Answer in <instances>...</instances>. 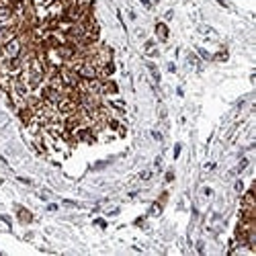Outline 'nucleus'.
Returning a JSON list of instances; mask_svg holds the SVG:
<instances>
[{"label":"nucleus","instance_id":"1","mask_svg":"<svg viewBox=\"0 0 256 256\" xmlns=\"http://www.w3.org/2000/svg\"><path fill=\"white\" fill-rule=\"evenodd\" d=\"M23 51V41L19 37H13L8 43L2 45V57H19Z\"/></svg>","mask_w":256,"mask_h":256},{"label":"nucleus","instance_id":"2","mask_svg":"<svg viewBox=\"0 0 256 256\" xmlns=\"http://www.w3.org/2000/svg\"><path fill=\"white\" fill-rule=\"evenodd\" d=\"M74 137L82 139V141H94V133H92V129H88V127H78L76 133H74Z\"/></svg>","mask_w":256,"mask_h":256},{"label":"nucleus","instance_id":"3","mask_svg":"<svg viewBox=\"0 0 256 256\" xmlns=\"http://www.w3.org/2000/svg\"><path fill=\"white\" fill-rule=\"evenodd\" d=\"M156 35H158L162 41H166V39H168V27L164 25V23H158V25H156Z\"/></svg>","mask_w":256,"mask_h":256},{"label":"nucleus","instance_id":"4","mask_svg":"<svg viewBox=\"0 0 256 256\" xmlns=\"http://www.w3.org/2000/svg\"><path fill=\"white\" fill-rule=\"evenodd\" d=\"M103 92L115 94V92H117V84H115V82H103Z\"/></svg>","mask_w":256,"mask_h":256},{"label":"nucleus","instance_id":"5","mask_svg":"<svg viewBox=\"0 0 256 256\" xmlns=\"http://www.w3.org/2000/svg\"><path fill=\"white\" fill-rule=\"evenodd\" d=\"M19 219H21V221H31V219H33V217H31V213H29V211H25V209H19Z\"/></svg>","mask_w":256,"mask_h":256},{"label":"nucleus","instance_id":"6","mask_svg":"<svg viewBox=\"0 0 256 256\" xmlns=\"http://www.w3.org/2000/svg\"><path fill=\"white\" fill-rule=\"evenodd\" d=\"M148 68H150V72H152L154 80H156V82H158V80H160V74H158V70H156V66H152V64H150V66H148Z\"/></svg>","mask_w":256,"mask_h":256},{"label":"nucleus","instance_id":"7","mask_svg":"<svg viewBox=\"0 0 256 256\" xmlns=\"http://www.w3.org/2000/svg\"><path fill=\"white\" fill-rule=\"evenodd\" d=\"M215 60H217V62H225V60H228V53H225V51H223V53H217Z\"/></svg>","mask_w":256,"mask_h":256},{"label":"nucleus","instance_id":"8","mask_svg":"<svg viewBox=\"0 0 256 256\" xmlns=\"http://www.w3.org/2000/svg\"><path fill=\"white\" fill-rule=\"evenodd\" d=\"M236 191H238V193H242V191H244V185H242V182H236Z\"/></svg>","mask_w":256,"mask_h":256},{"label":"nucleus","instance_id":"9","mask_svg":"<svg viewBox=\"0 0 256 256\" xmlns=\"http://www.w3.org/2000/svg\"><path fill=\"white\" fill-rule=\"evenodd\" d=\"M150 176H152V172H141V178H144V180H148Z\"/></svg>","mask_w":256,"mask_h":256},{"label":"nucleus","instance_id":"10","mask_svg":"<svg viewBox=\"0 0 256 256\" xmlns=\"http://www.w3.org/2000/svg\"><path fill=\"white\" fill-rule=\"evenodd\" d=\"M199 53H201V57H205V60H209V53H207V51H203V49H201Z\"/></svg>","mask_w":256,"mask_h":256},{"label":"nucleus","instance_id":"11","mask_svg":"<svg viewBox=\"0 0 256 256\" xmlns=\"http://www.w3.org/2000/svg\"><path fill=\"white\" fill-rule=\"evenodd\" d=\"M178 154H180V144L176 145V148H174V158H176V156H178Z\"/></svg>","mask_w":256,"mask_h":256},{"label":"nucleus","instance_id":"12","mask_svg":"<svg viewBox=\"0 0 256 256\" xmlns=\"http://www.w3.org/2000/svg\"><path fill=\"white\" fill-rule=\"evenodd\" d=\"M152 135H154V139H158V141H160V139H162V135H160V133H158V131H154V133H152Z\"/></svg>","mask_w":256,"mask_h":256},{"label":"nucleus","instance_id":"13","mask_svg":"<svg viewBox=\"0 0 256 256\" xmlns=\"http://www.w3.org/2000/svg\"><path fill=\"white\" fill-rule=\"evenodd\" d=\"M141 2H144V4H145V6H148V8H150V0H141Z\"/></svg>","mask_w":256,"mask_h":256}]
</instances>
